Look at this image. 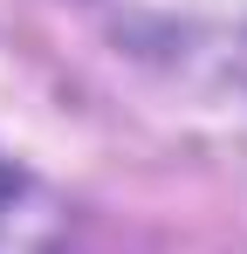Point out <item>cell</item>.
Segmentation results:
<instances>
[{
	"instance_id": "1",
	"label": "cell",
	"mask_w": 247,
	"mask_h": 254,
	"mask_svg": "<svg viewBox=\"0 0 247 254\" xmlns=\"http://www.w3.org/2000/svg\"><path fill=\"white\" fill-rule=\"evenodd\" d=\"M55 241V206L28 172L0 158V254H41Z\"/></svg>"
}]
</instances>
